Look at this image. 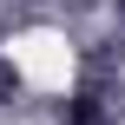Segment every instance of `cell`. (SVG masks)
I'll return each instance as SVG.
<instances>
[{"label": "cell", "mask_w": 125, "mask_h": 125, "mask_svg": "<svg viewBox=\"0 0 125 125\" xmlns=\"http://www.w3.org/2000/svg\"><path fill=\"white\" fill-rule=\"evenodd\" d=\"M119 13H125V0H119Z\"/></svg>", "instance_id": "7a4b0ae2"}, {"label": "cell", "mask_w": 125, "mask_h": 125, "mask_svg": "<svg viewBox=\"0 0 125 125\" xmlns=\"http://www.w3.org/2000/svg\"><path fill=\"white\" fill-rule=\"evenodd\" d=\"M59 125H112V99L105 92H73L66 112H59Z\"/></svg>", "instance_id": "6da1fadb"}]
</instances>
